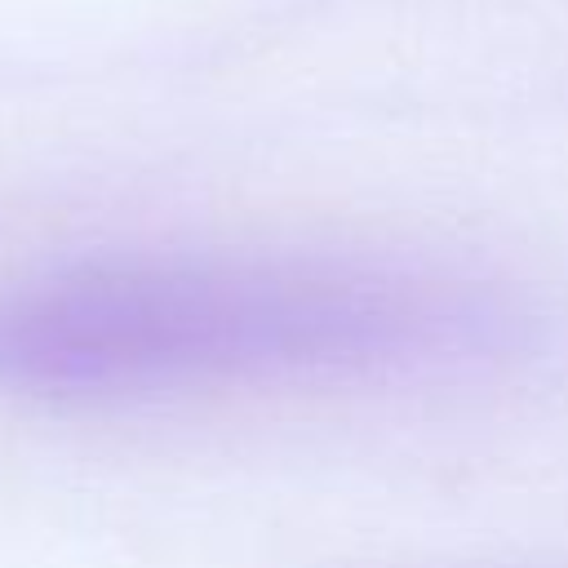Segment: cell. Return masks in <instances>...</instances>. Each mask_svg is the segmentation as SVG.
Listing matches in <instances>:
<instances>
[{"mask_svg":"<svg viewBox=\"0 0 568 568\" xmlns=\"http://www.w3.org/2000/svg\"><path fill=\"white\" fill-rule=\"evenodd\" d=\"M501 337L484 297L417 280L111 262L0 302V382L138 395L244 377L382 373L470 359Z\"/></svg>","mask_w":568,"mask_h":568,"instance_id":"obj_1","label":"cell"}]
</instances>
